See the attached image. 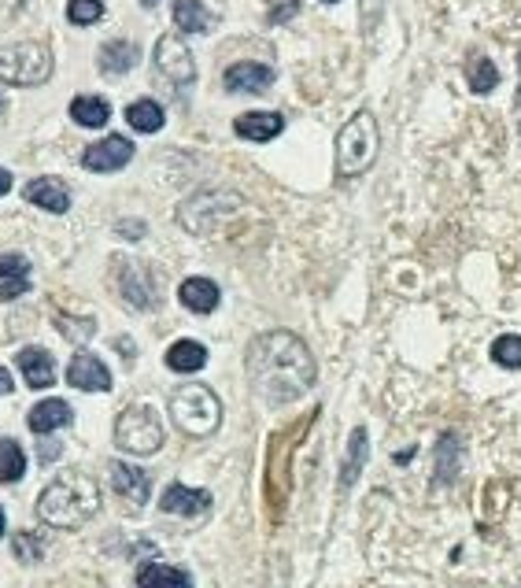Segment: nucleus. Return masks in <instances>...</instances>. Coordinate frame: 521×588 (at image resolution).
Listing matches in <instances>:
<instances>
[{
  "label": "nucleus",
  "mask_w": 521,
  "mask_h": 588,
  "mask_svg": "<svg viewBox=\"0 0 521 588\" xmlns=\"http://www.w3.org/2000/svg\"><path fill=\"white\" fill-rule=\"evenodd\" d=\"M244 370H248L255 396L267 407H281L300 400V396H307V392L315 389L318 381V363L311 356V348L289 330L259 333L248 344Z\"/></svg>",
  "instance_id": "f257e3e1"
},
{
  "label": "nucleus",
  "mask_w": 521,
  "mask_h": 588,
  "mask_svg": "<svg viewBox=\"0 0 521 588\" xmlns=\"http://www.w3.org/2000/svg\"><path fill=\"white\" fill-rule=\"evenodd\" d=\"M100 511V485L82 470H63L37 496V518L52 529H82Z\"/></svg>",
  "instance_id": "f03ea898"
},
{
  "label": "nucleus",
  "mask_w": 521,
  "mask_h": 588,
  "mask_svg": "<svg viewBox=\"0 0 521 588\" xmlns=\"http://www.w3.org/2000/svg\"><path fill=\"white\" fill-rule=\"evenodd\" d=\"M170 422L189 437H211L222 422V400L200 381L170 392Z\"/></svg>",
  "instance_id": "7ed1b4c3"
},
{
  "label": "nucleus",
  "mask_w": 521,
  "mask_h": 588,
  "mask_svg": "<svg viewBox=\"0 0 521 588\" xmlns=\"http://www.w3.org/2000/svg\"><path fill=\"white\" fill-rule=\"evenodd\" d=\"M377 145H381L377 119L370 115V111H355L337 134V174L340 178H355V174L370 171L377 160Z\"/></svg>",
  "instance_id": "20e7f679"
},
{
  "label": "nucleus",
  "mask_w": 521,
  "mask_h": 588,
  "mask_svg": "<svg viewBox=\"0 0 521 588\" xmlns=\"http://www.w3.org/2000/svg\"><path fill=\"white\" fill-rule=\"evenodd\" d=\"M52 78V52L41 41H23V45H8L0 49V82L4 86H41Z\"/></svg>",
  "instance_id": "39448f33"
},
{
  "label": "nucleus",
  "mask_w": 521,
  "mask_h": 588,
  "mask_svg": "<svg viewBox=\"0 0 521 588\" xmlns=\"http://www.w3.org/2000/svg\"><path fill=\"white\" fill-rule=\"evenodd\" d=\"M237 208H241V196L237 193H226V189H204V193H193L182 208H178V222H182V230L200 237V233L219 230L222 222L230 219Z\"/></svg>",
  "instance_id": "423d86ee"
},
{
  "label": "nucleus",
  "mask_w": 521,
  "mask_h": 588,
  "mask_svg": "<svg viewBox=\"0 0 521 588\" xmlns=\"http://www.w3.org/2000/svg\"><path fill=\"white\" fill-rule=\"evenodd\" d=\"M115 444L126 455H156L163 448V422L152 407L134 404L115 418Z\"/></svg>",
  "instance_id": "0eeeda50"
},
{
  "label": "nucleus",
  "mask_w": 521,
  "mask_h": 588,
  "mask_svg": "<svg viewBox=\"0 0 521 588\" xmlns=\"http://www.w3.org/2000/svg\"><path fill=\"white\" fill-rule=\"evenodd\" d=\"M315 422V415H307L303 422L292 426V433H278V437H270V463H267V500H270V511L281 515V507L289 500V489H292V444L300 441L307 426Z\"/></svg>",
  "instance_id": "6e6552de"
},
{
  "label": "nucleus",
  "mask_w": 521,
  "mask_h": 588,
  "mask_svg": "<svg viewBox=\"0 0 521 588\" xmlns=\"http://www.w3.org/2000/svg\"><path fill=\"white\" fill-rule=\"evenodd\" d=\"M156 71L163 74V82H167L170 89H178V93H185V89L196 82V60L193 52H189V45H185L182 37H159L156 45Z\"/></svg>",
  "instance_id": "1a4fd4ad"
},
{
  "label": "nucleus",
  "mask_w": 521,
  "mask_h": 588,
  "mask_svg": "<svg viewBox=\"0 0 521 588\" xmlns=\"http://www.w3.org/2000/svg\"><path fill=\"white\" fill-rule=\"evenodd\" d=\"M115 285H119L122 300L137 311H148L156 304V289H152V270L134 263V259H115Z\"/></svg>",
  "instance_id": "9d476101"
},
{
  "label": "nucleus",
  "mask_w": 521,
  "mask_h": 588,
  "mask_svg": "<svg viewBox=\"0 0 521 588\" xmlns=\"http://www.w3.org/2000/svg\"><path fill=\"white\" fill-rule=\"evenodd\" d=\"M134 160V141L122 134H111L97 145H89L82 152V167L93 174H111V171H122L126 163Z\"/></svg>",
  "instance_id": "9b49d317"
},
{
  "label": "nucleus",
  "mask_w": 521,
  "mask_h": 588,
  "mask_svg": "<svg viewBox=\"0 0 521 588\" xmlns=\"http://www.w3.org/2000/svg\"><path fill=\"white\" fill-rule=\"evenodd\" d=\"M67 385L82 392H108L115 385L111 370L104 367V359L93 356V352H74L71 363H67Z\"/></svg>",
  "instance_id": "f8f14e48"
},
{
  "label": "nucleus",
  "mask_w": 521,
  "mask_h": 588,
  "mask_svg": "<svg viewBox=\"0 0 521 588\" xmlns=\"http://www.w3.org/2000/svg\"><path fill=\"white\" fill-rule=\"evenodd\" d=\"M211 492L207 489H189V485H182V481H174V485H167L163 489V496H159V511L163 515H178V518H200L211 511Z\"/></svg>",
  "instance_id": "ddd939ff"
},
{
  "label": "nucleus",
  "mask_w": 521,
  "mask_h": 588,
  "mask_svg": "<svg viewBox=\"0 0 521 588\" xmlns=\"http://www.w3.org/2000/svg\"><path fill=\"white\" fill-rule=\"evenodd\" d=\"M111 489L119 492V500L126 507H145L152 496V478L134 463H111Z\"/></svg>",
  "instance_id": "4468645a"
},
{
  "label": "nucleus",
  "mask_w": 521,
  "mask_h": 588,
  "mask_svg": "<svg viewBox=\"0 0 521 588\" xmlns=\"http://www.w3.org/2000/svg\"><path fill=\"white\" fill-rule=\"evenodd\" d=\"M222 86L230 89V93H267V89L274 86V67L255 63V60H241V63H233V67H226Z\"/></svg>",
  "instance_id": "2eb2a0df"
},
{
  "label": "nucleus",
  "mask_w": 521,
  "mask_h": 588,
  "mask_svg": "<svg viewBox=\"0 0 521 588\" xmlns=\"http://www.w3.org/2000/svg\"><path fill=\"white\" fill-rule=\"evenodd\" d=\"M281 130H285V115H278V111H244L233 119V134L244 137V141H255V145L274 141Z\"/></svg>",
  "instance_id": "dca6fc26"
},
{
  "label": "nucleus",
  "mask_w": 521,
  "mask_h": 588,
  "mask_svg": "<svg viewBox=\"0 0 521 588\" xmlns=\"http://www.w3.org/2000/svg\"><path fill=\"white\" fill-rule=\"evenodd\" d=\"M23 196L34 208L52 211V215H63V211L71 208V189L60 178H34V182H26Z\"/></svg>",
  "instance_id": "f3484780"
},
{
  "label": "nucleus",
  "mask_w": 521,
  "mask_h": 588,
  "mask_svg": "<svg viewBox=\"0 0 521 588\" xmlns=\"http://www.w3.org/2000/svg\"><path fill=\"white\" fill-rule=\"evenodd\" d=\"M30 289V259L19 252H0V300H19Z\"/></svg>",
  "instance_id": "a211bd4d"
},
{
  "label": "nucleus",
  "mask_w": 521,
  "mask_h": 588,
  "mask_svg": "<svg viewBox=\"0 0 521 588\" xmlns=\"http://www.w3.org/2000/svg\"><path fill=\"white\" fill-rule=\"evenodd\" d=\"M15 363H19L30 389H49L52 381H56V359L45 348H19Z\"/></svg>",
  "instance_id": "6ab92c4d"
},
{
  "label": "nucleus",
  "mask_w": 521,
  "mask_h": 588,
  "mask_svg": "<svg viewBox=\"0 0 521 588\" xmlns=\"http://www.w3.org/2000/svg\"><path fill=\"white\" fill-rule=\"evenodd\" d=\"M71 418H74V411L67 400H41V404L26 415V426L34 429L37 437H49V433H56V429L71 426Z\"/></svg>",
  "instance_id": "aec40b11"
},
{
  "label": "nucleus",
  "mask_w": 521,
  "mask_h": 588,
  "mask_svg": "<svg viewBox=\"0 0 521 588\" xmlns=\"http://www.w3.org/2000/svg\"><path fill=\"white\" fill-rule=\"evenodd\" d=\"M141 63V49H137L134 41H108V45H100V56H97V67L108 78H115V74H130Z\"/></svg>",
  "instance_id": "412c9836"
},
{
  "label": "nucleus",
  "mask_w": 521,
  "mask_h": 588,
  "mask_svg": "<svg viewBox=\"0 0 521 588\" xmlns=\"http://www.w3.org/2000/svg\"><path fill=\"white\" fill-rule=\"evenodd\" d=\"M178 300H182V307H189L193 315H211V311L219 307L222 293L211 278H185L182 289H178Z\"/></svg>",
  "instance_id": "4be33fe9"
},
{
  "label": "nucleus",
  "mask_w": 521,
  "mask_h": 588,
  "mask_svg": "<svg viewBox=\"0 0 521 588\" xmlns=\"http://www.w3.org/2000/svg\"><path fill=\"white\" fill-rule=\"evenodd\" d=\"M137 588H193V574L170 563H145L137 570Z\"/></svg>",
  "instance_id": "5701e85b"
},
{
  "label": "nucleus",
  "mask_w": 521,
  "mask_h": 588,
  "mask_svg": "<svg viewBox=\"0 0 521 588\" xmlns=\"http://www.w3.org/2000/svg\"><path fill=\"white\" fill-rule=\"evenodd\" d=\"M366 455H370V433L363 426L352 429V437H348V452H344V466H340V489H352L359 474H363L366 466Z\"/></svg>",
  "instance_id": "b1692460"
},
{
  "label": "nucleus",
  "mask_w": 521,
  "mask_h": 588,
  "mask_svg": "<svg viewBox=\"0 0 521 588\" xmlns=\"http://www.w3.org/2000/svg\"><path fill=\"white\" fill-rule=\"evenodd\" d=\"M167 367L174 370V374H196V370H204V363H207V348L200 341H174L167 348Z\"/></svg>",
  "instance_id": "393cba45"
},
{
  "label": "nucleus",
  "mask_w": 521,
  "mask_h": 588,
  "mask_svg": "<svg viewBox=\"0 0 521 588\" xmlns=\"http://www.w3.org/2000/svg\"><path fill=\"white\" fill-rule=\"evenodd\" d=\"M462 466V437L459 433H440L437 441V485H451L459 478Z\"/></svg>",
  "instance_id": "a878e982"
},
{
  "label": "nucleus",
  "mask_w": 521,
  "mask_h": 588,
  "mask_svg": "<svg viewBox=\"0 0 521 588\" xmlns=\"http://www.w3.org/2000/svg\"><path fill=\"white\" fill-rule=\"evenodd\" d=\"M174 26L182 34H207L215 26V15L200 0H174Z\"/></svg>",
  "instance_id": "bb28decb"
},
{
  "label": "nucleus",
  "mask_w": 521,
  "mask_h": 588,
  "mask_svg": "<svg viewBox=\"0 0 521 588\" xmlns=\"http://www.w3.org/2000/svg\"><path fill=\"white\" fill-rule=\"evenodd\" d=\"M71 119L85 130H100L111 119V104L104 97H74L71 100Z\"/></svg>",
  "instance_id": "cd10ccee"
},
{
  "label": "nucleus",
  "mask_w": 521,
  "mask_h": 588,
  "mask_svg": "<svg viewBox=\"0 0 521 588\" xmlns=\"http://www.w3.org/2000/svg\"><path fill=\"white\" fill-rule=\"evenodd\" d=\"M126 123L134 126L137 134H159L163 130V123H167V115H163V108H159L156 100H134L130 108H126Z\"/></svg>",
  "instance_id": "c85d7f7f"
},
{
  "label": "nucleus",
  "mask_w": 521,
  "mask_h": 588,
  "mask_svg": "<svg viewBox=\"0 0 521 588\" xmlns=\"http://www.w3.org/2000/svg\"><path fill=\"white\" fill-rule=\"evenodd\" d=\"M466 78H470V89L477 97H488L492 89L499 86V67L488 56H470L466 63Z\"/></svg>",
  "instance_id": "c756f323"
},
{
  "label": "nucleus",
  "mask_w": 521,
  "mask_h": 588,
  "mask_svg": "<svg viewBox=\"0 0 521 588\" xmlns=\"http://www.w3.org/2000/svg\"><path fill=\"white\" fill-rule=\"evenodd\" d=\"M26 474V452L23 444L12 441V437H0V481L12 485Z\"/></svg>",
  "instance_id": "7c9ffc66"
},
{
  "label": "nucleus",
  "mask_w": 521,
  "mask_h": 588,
  "mask_svg": "<svg viewBox=\"0 0 521 588\" xmlns=\"http://www.w3.org/2000/svg\"><path fill=\"white\" fill-rule=\"evenodd\" d=\"M492 363L503 370H521V333H503L492 341Z\"/></svg>",
  "instance_id": "2f4dec72"
},
{
  "label": "nucleus",
  "mask_w": 521,
  "mask_h": 588,
  "mask_svg": "<svg viewBox=\"0 0 521 588\" xmlns=\"http://www.w3.org/2000/svg\"><path fill=\"white\" fill-rule=\"evenodd\" d=\"M52 322H56V330L63 333V341H89V337H93V330H97V322L89 319V315L74 322V319H67L63 311H56V315H52Z\"/></svg>",
  "instance_id": "473e14b6"
},
{
  "label": "nucleus",
  "mask_w": 521,
  "mask_h": 588,
  "mask_svg": "<svg viewBox=\"0 0 521 588\" xmlns=\"http://www.w3.org/2000/svg\"><path fill=\"white\" fill-rule=\"evenodd\" d=\"M12 548L19 563H41L45 559V537L41 533H19L12 540Z\"/></svg>",
  "instance_id": "72a5a7b5"
},
{
  "label": "nucleus",
  "mask_w": 521,
  "mask_h": 588,
  "mask_svg": "<svg viewBox=\"0 0 521 588\" xmlns=\"http://www.w3.org/2000/svg\"><path fill=\"white\" fill-rule=\"evenodd\" d=\"M67 19L74 26H93L104 19V4L100 0H67Z\"/></svg>",
  "instance_id": "f704fd0d"
},
{
  "label": "nucleus",
  "mask_w": 521,
  "mask_h": 588,
  "mask_svg": "<svg viewBox=\"0 0 521 588\" xmlns=\"http://www.w3.org/2000/svg\"><path fill=\"white\" fill-rule=\"evenodd\" d=\"M300 12V0H270V23L281 26V23H289L292 15Z\"/></svg>",
  "instance_id": "c9c22d12"
},
{
  "label": "nucleus",
  "mask_w": 521,
  "mask_h": 588,
  "mask_svg": "<svg viewBox=\"0 0 521 588\" xmlns=\"http://www.w3.org/2000/svg\"><path fill=\"white\" fill-rule=\"evenodd\" d=\"M381 4H385V0H359V15H363L366 34H374L377 19H381Z\"/></svg>",
  "instance_id": "e433bc0d"
},
{
  "label": "nucleus",
  "mask_w": 521,
  "mask_h": 588,
  "mask_svg": "<svg viewBox=\"0 0 521 588\" xmlns=\"http://www.w3.org/2000/svg\"><path fill=\"white\" fill-rule=\"evenodd\" d=\"M115 233H119V237H126V241H141V237L148 233V226L141 219H122L119 226H115Z\"/></svg>",
  "instance_id": "4c0bfd02"
},
{
  "label": "nucleus",
  "mask_w": 521,
  "mask_h": 588,
  "mask_svg": "<svg viewBox=\"0 0 521 588\" xmlns=\"http://www.w3.org/2000/svg\"><path fill=\"white\" fill-rule=\"evenodd\" d=\"M23 4L26 0H0V30L15 23V15L23 12Z\"/></svg>",
  "instance_id": "58836bf2"
},
{
  "label": "nucleus",
  "mask_w": 521,
  "mask_h": 588,
  "mask_svg": "<svg viewBox=\"0 0 521 588\" xmlns=\"http://www.w3.org/2000/svg\"><path fill=\"white\" fill-rule=\"evenodd\" d=\"M56 455H60V441H45L41 444V459H45V463H52V459H56Z\"/></svg>",
  "instance_id": "ea45409f"
},
{
  "label": "nucleus",
  "mask_w": 521,
  "mask_h": 588,
  "mask_svg": "<svg viewBox=\"0 0 521 588\" xmlns=\"http://www.w3.org/2000/svg\"><path fill=\"white\" fill-rule=\"evenodd\" d=\"M15 389V381H12V374L0 367V396H8V392Z\"/></svg>",
  "instance_id": "a19ab883"
},
{
  "label": "nucleus",
  "mask_w": 521,
  "mask_h": 588,
  "mask_svg": "<svg viewBox=\"0 0 521 588\" xmlns=\"http://www.w3.org/2000/svg\"><path fill=\"white\" fill-rule=\"evenodd\" d=\"M4 193H12V174L0 167V196H4Z\"/></svg>",
  "instance_id": "79ce46f5"
},
{
  "label": "nucleus",
  "mask_w": 521,
  "mask_h": 588,
  "mask_svg": "<svg viewBox=\"0 0 521 588\" xmlns=\"http://www.w3.org/2000/svg\"><path fill=\"white\" fill-rule=\"evenodd\" d=\"M4 529H8V518H4V507H0V537H4Z\"/></svg>",
  "instance_id": "37998d69"
},
{
  "label": "nucleus",
  "mask_w": 521,
  "mask_h": 588,
  "mask_svg": "<svg viewBox=\"0 0 521 588\" xmlns=\"http://www.w3.org/2000/svg\"><path fill=\"white\" fill-rule=\"evenodd\" d=\"M518 134H521V93H518Z\"/></svg>",
  "instance_id": "c03bdc74"
},
{
  "label": "nucleus",
  "mask_w": 521,
  "mask_h": 588,
  "mask_svg": "<svg viewBox=\"0 0 521 588\" xmlns=\"http://www.w3.org/2000/svg\"><path fill=\"white\" fill-rule=\"evenodd\" d=\"M141 4H145V8H156V4H159V0H141Z\"/></svg>",
  "instance_id": "a18cd8bd"
},
{
  "label": "nucleus",
  "mask_w": 521,
  "mask_h": 588,
  "mask_svg": "<svg viewBox=\"0 0 521 588\" xmlns=\"http://www.w3.org/2000/svg\"><path fill=\"white\" fill-rule=\"evenodd\" d=\"M518 71H521V52H518ZM518 93H521V86H518Z\"/></svg>",
  "instance_id": "49530a36"
},
{
  "label": "nucleus",
  "mask_w": 521,
  "mask_h": 588,
  "mask_svg": "<svg viewBox=\"0 0 521 588\" xmlns=\"http://www.w3.org/2000/svg\"><path fill=\"white\" fill-rule=\"evenodd\" d=\"M326 4H337V0H326Z\"/></svg>",
  "instance_id": "de8ad7c7"
},
{
  "label": "nucleus",
  "mask_w": 521,
  "mask_h": 588,
  "mask_svg": "<svg viewBox=\"0 0 521 588\" xmlns=\"http://www.w3.org/2000/svg\"><path fill=\"white\" fill-rule=\"evenodd\" d=\"M0 108H4V100H0Z\"/></svg>",
  "instance_id": "09e8293b"
}]
</instances>
